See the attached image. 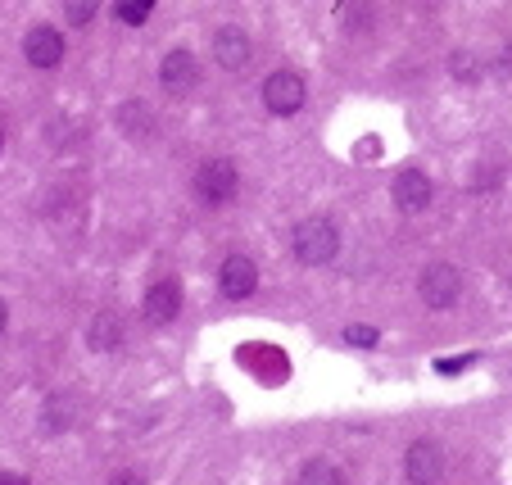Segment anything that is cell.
I'll list each match as a JSON object with an SVG mask.
<instances>
[{"instance_id": "obj_1", "label": "cell", "mask_w": 512, "mask_h": 485, "mask_svg": "<svg viewBox=\"0 0 512 485\" xmlns=\"http://www.w3.org/2000/svg\"><path fill=\"white\" fill-rule=\"evenodd\" d=\"M340 254V232L327 218H309V223L295 227V259L309 263V268H322Z\"/></svg>"}, {"instance_id": "obj_2", "label": "cell", "mask_w": 512, "mask_h": 485, "mask_svg": "<svg viewBox=\"0 0 512 485\" xmlns=\"http://www.w3.org/2000/svg\"><path fill=\"white\" fill-rule=\"evenodd\" d=\"M304 96H309V87H304L300 73H290V68H281V73H272L268 82H263V109L277 118H290L304 109Z\"/></svg>"}, {"instance_id": "obj_3", "label": "cell", "mask_w": 512, "mask_h": 485, "mask_svg": "<svg viewBox=\"0 0 512 485\" xmlns=\"http://www.w3.org/2000/svg\"><path fill=\"white\" fill-rule=\"evenodd\" d=\"M236 186H241V173H236L232 159H209V164L195 173V195H200L204 204H227L236 195Z\"/></svg>"}, {"instance_id": "obj_4", "label": "cell", "mask_w": 512, "mask_h": 485, "mask_svg": "<svg viewBox=\"0 0 512 485\" xmlns=\"http://www.w3.org/2000/svg\"><path fill=\"white\" fill-rule=\"evenodd\" d=\"M417 291H422V300L431 304V309H454L458 295H463V272H458L454 263H431V268L422 272Z\"/></svg>"}, {"instance_id": "obj_5", "label": "cell", "mask_w": 512, "mask_h": 485, "mask_svg": "<svg viewBox=\"0 0 512 485\" xmlns=\"http://www.w3.org/2000/svg\"><path fill=\"white\" fill-rule=\"evenodd\" d=\"M404 472L413 485H440V476H445V454H440V445H431V440H413L404 454Z\"/></svg>"}, {"instance_id": "obj_6", "label": "cell", "mask_w": 512, "mask_h": 485, "mask_svg": "<svg viewBox=\"0 0 512 485\" xmlns=\"http://www.w3.org/2000/svg\"><path fill=\"white\" fill-rule=\"evenodd\" d=\"M141 313H145L150 327H168V322L182 313V286H177V277H164V282L150 286V291H145Z\"/></svg>"}, {"instance_id": "obj_7", "label": "cell", "mask_w": 512, "mask_h": 485, "mask_svg": "<svg viewBox=\"0 0 512 485\" xmlns=\"http://www.w3.org/2000/svg\"><path fill=\"white\" fill-rule=\"evenodd\" d=\"M159 82H164L168 91H173V96H186V91L195 87V82H200V64H195V55L191 50H168L164 55V64H159Z\"/></svg>"}, {"instance_id": "obj_8", "label": "cell", "mask_w": 512, "mask_h": 485, "mask_svg": "<svg viewBox=\"0 0 512 485\" xmlns=\"http://www.w3.org/2000/svg\"><path fill=\"white\" fill-rule=\"evenodd\" d=\"M23 55H28L32 68H59V59H64V37H59L50 23H37V28L23 37Z\"/></svg>"}, {"instance_id": "obj_9", "label": "cell", "mask_w": 512, "mask_h": 485, "mask_svg": "<svg viewBox=\"0 0 512 485\" xmlns=\"http://www.w3.org/2000/svg\"><path fill=\"white\" fill-rule=\"evenodd\" d=\"M213 55H218V64L227 68V73H241L245 64H250V32L245 28H218V37H213Z\"/></svg>"}, {"instance_id": "obj_10", "label": "cell", "mask_w": 512, "mask_h": 485, "mask_svg": "<svg viewBox=\"0 0 512 485\" xmlns=\"http://www.w3.org/2000/svg\"><path fill=\"white\" fill-rule=\"evenodd\" d=\"M395 204L404 214H422L426 204H431V177H426L422 168H404V173L395 177Z\"/></svg>"}, {"instance_id": "obj_11", "label": "cell", "mask_w": 512, "mask_h": 485, "mask_svg": "<svg viewBox=\"0 0 512 485\" xmlns=\"http://www.w3.org/2000/svg\"><path fill=\"white\" fill-rule=\"evenodd\" d=\"M218 282H223L227 300H245V295H254V286H259V268H254V259H245V254H232V259L223 263V272H218Z\"/></svg>"}, {"instance_id": "obj_12", "label": "cell", "mask_w": 512, "mask_h": 485, "mask_svg": "<svg viewBox=\"0 0 512 485\" xmlns=\"http://www.w3.org/2000/svg\"><path fill=\"white\" fill-rule=\"evenodd\" d=\"M118 340H123V327H118L114 313H96V318H91V327H87V345H91V350H114Z\"/></svg>"}, {"instance_id": "obj_13", "label": "cell", "mask_w": 512, "mask_h": 485, "mask_svg": "<svg viewBox=\"0 0 512 485\" xmlns=\"http://www.w3.org/2000/svg\"><path fill=\"white\" fill-rule=\"evenodd\" d=\"M118 127H123V136H132V141H145V136H150V109H145L141 100H127V105L118 109Z\"/></svg>"}, {"instance_id": "obj_14", "label": "cell", "mask_w": 512, "mask_h": 485, "mask_svg": "<svg viewBox=\"0 0 512 485\" xmlns=\"http://www.w3.org/2000/svg\"><path fill=\"white\" fill-rule=\"evenodd\" d=\"M295 485H345V476H340V467L327 463V458H309V463L300 467V481Z\"/></svg>"}, {"instance_id": "obj_15", "label": "cell", "mask_w": 512, "mask_h": 485, "mask_svg": "<svg viewBox=\"0 0 512 485\" xmlns=\"http://www.w3.org/2000/svg\"><path fill=\"white\" fill-rule=\"evenodd\" d=\"M68 422H73V399H68V395H50L46 408H41V427H46V431H68Z\"/></svg>"}, {"instance_id": "obj_16", "label": "cell", "mask_w": 512, "mask_h": 485, "mask_svg": "<svg viewBox=\"0 0 512 485\" xmlns=\"http://www.w3.org/2000/svg\"><path fill=\"white\" fill-rule=\"evenodd\" d=\"M449 73H454L458 82H481V73H485V68L476 64V55H472V50H454V59H449Z\"/></svg>"}, {"instance_id": "obj_17", "label": "cell", "mask_w": 512, "mask_h": 485, "mask_svg": "<svg viewBox=\"0 0 512 485\" xmlns=\"http://www.w3.org/2000/svg\"><path fill=\"white\" fill-rule=\"evenodd\" d=\"M150 14H155V0H118V19H123L127 28H141Z\"/></svg>"}, {"instance_id": "obj_18", "label": "cell", "mask_w": 512, "mask_h": 485, "mask_svg": "<svg viewBox=\"0 0 512 485\" xmlns=\"http://www.w3.org/2000/svg\"><path fill=\"white\" fill-rule=\"evenodd\" d=\"M96 10H100V0H64V14L73 28H87V23L96 19Z\"/></svg>"}, {"instance_id": "obj_19", "label": "cell", "mask_w": 512, "mask_h": 485, "mask_svg": "<svg viewBox=\"0 0 512 485\" xmlns=\"http://www.w3.org/2000/svg\"><path fill=\"white\" fill-rule=\"evenodd\" d=\"M345 340L349 345H358V350H372L381 340V331H372V327H345Z\"/></svg>"}, {"instance_id": "obj_20", "label": "cell", "mask_w": 512, "mask_h": 485, "mask_svg": "<svg viewBox=\"0 0 512 485\" xmlns=\"http://www.w3.org/2000/svg\"><path fill=\"white\" fill-rule=\"evenodd\" d=\"M490 78L512 82V46H503V50H499V59H494V64H490Z\"/></svg>"}, {"instance_id": "obj_21", "label": "cell", "mask_w": 512, "mask_h": 485, "mask_svg": "<svg viewBox=\"0 0 512 485\" xmlns=\"http://www.w3.org/2000/svg\"><path fill=\"white\" fill-rule=\"evenodd\" d=\"M472 354H463V359H435V372H463V368H472Z\"/></svg>"}, {"instance_id": "obj_22", "label": "cell", "mask_w": 512, "mask_h": 485, "mask_svg": "<svg viewBox=\"0 0 512 485\" xmlns=\"http://www.w3.org/2000/svg\"><path fill=\"white\" fill-rule=\"evenodd\" d=\"M109 485H145V481H141V476H136V472H118Z\"/></svg>"}, {"instance_id": "obj_23", "label": "cell", "mask_w": 512, "mask_h": 485, "mask_svg": "<svg viewBox=\"0 0 512 485\" xmlns=\"http://www.w3.org/2000/svg\"><path fill=\"white\" fill-rule=\"evenodd\" d=\"M0 485H32L28 476H19V472H0Z\"/></svg>"}, {"instance_id": "obj_24", "label": "cell", "mask_w": 512, "mask_h": 485, "mask_svg": "<svg viewBox=\"0 0 512 485\" xmlns=\"http://www.w3.org/2000/svg\"><path fill=\"white\" fill-rule=\"evenodd\" d=\"M5 322H10V309H5V300H0V331H5Z\"/></svg>"}]
</instances>
